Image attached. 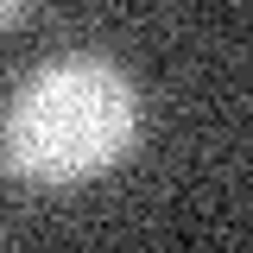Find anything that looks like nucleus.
Segmentation results:
<instances>
[{"label": "nucleus", "mask_w": 253, "mask_h": 253, "mask_svg": "<svg viewBox=\"0 0 253 253\" xmlns=\"http://www.w3.org/2000/svg\"><path fill=\"white\" fill-rule=\"evenodd\" d=\"M26 19H32L26 0H0V26H26Z\"/></svg>", "instance_id": "2"}, {"label": "nucleus", "mask_w": 253, "mask_h": 253, "mask_svg": "<svg viewBox=\"0 0 253 253\" xmlns=\"http://www.w3.org/2000/svg\"><path fill=\"white\" fill-rule=\"evenodd\" d=\"M139 146V83L101 51L38 63L0 114V171L32 190H70Z\"/></svg>", "instance_id": "1"}]
</instances>
